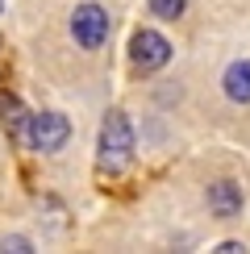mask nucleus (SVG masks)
Here are the masks:
<instances>
[{"label": "nucleus", "instance_id": "obj_11", "mask_svg": "<svg viewBox=\"0 0 250 254\" xmlns=\"http://www.w3.org/2000/svg\"><path fill=\"white\" fill-rule=\"evenodd\" d=\"M0 8H4V0H0Z\"/></svg>", "mask_w": 250, "mask_h": 254}, {"label": "nucleus", "instance_id": "obj_8", "mask_svg": "<svg viewBox=\"0 0 250 254\" xmlns=\"http://www.w3.org/2000/svg\"><path fill=\"white\" fill-rule=\"evenodd\" d=\"M184 8H188V0H150V13H154V17H163V21L184 17Z\"/></svg>", "mask_w": 250, "mask_h": 254}, {"label": "nucleus", "instance_id": "obj_9", "mask_svg": "<svg viewBox=\"0 0 250 254\" xmlns=\"http://www.w3.org/2000/svg\"><path fill=\"white\" fill-rule=\"evenodd\" d=\"M0 250H17V254H25L29 242H25V238H4V242H0Z\"/></svg>", "mask_w": 250, "mask_h": 254}, {"label": "nucleus", "instance_id": "obj_3", "mask_svg": "<svg viewBox=\"0 0 250 254\" xmlns=\"http://www.w3.org/2000/svg\"><path fill=\"white\" fill-rule=\"evenodd\" d=\"M109 34H113V21L100 4H75V13H71V38L83 50H100L109 42Z\"/></svg>", "mask_w": 250, "mask_h": 254}, {"label": "nucleus", "instance_id": "obj_4", "mask_svg": "<svg viewBox=\"0 0 250 254\" xmlns=\"http://www.w3.org/2000/svg\"><path fill=\"white\" fill-rule=\"evenodd\" d=\"M25 129H29V146H34L38 154L62 150V146H67V137H71V125H67L62 113H34Z\"/></svg>", "mask_w": 250, "mask_h": 254}, {"label": "nucleus", "instance_id": "obj_2", "mask_svg": "<svg viewBox=\"0 0 250 254\" xmlns=\"http://www.w3.org/2000/svg\"><path fill=\"white\" fill-rule=\"evenodd\" d=\"M129 63L138 75H154L159 67L171 63V42H167L159 29H138L129 38Z\"/></svg>", "mask_w": 250, "mask_h": 254}, {"label": "nucleus", "instance_id": "obj_7", "mask_svg": "<svg viewBox=\"0 0 250 254\" xmlns=\"http://www.w3.org/2000/svg\"><path fill=\"white\" fill-rule=\"evenodd\" d=\"M0 121H4L13 133L21 129V121H25V109H21V100L13 96V92H4V88H0Z\"/></svg>", "mask_w": 250, "mask_h": 254}, {"label": "nucleus", "instance_id": "obj_10", "mask_svg": "<svg viewBox=\"0 0 250 254\" xmlns=\"http://www.w3.org/2000/svg\"><path fill=\"white\" fill-rule=\"evenodd\" d=\"M217 250H221V254H238V250H246V246H242V242H221Z\"/></svg>", "mask_w": 250, "mask_h": 254}, {"label": "nucleus", "instance_id": "obj_5", "mask_svg": "<svg viewBox=\"0 0 250 254\" xmlns=\"http://www.w3.org/2000/svg\"><path fill=\"white\" fill-rule=\"evenodd\" d=\"M208 208H213L217 217H238L242 213V188L234 184V179H217L213 188H208Z\"/></svg>", "mask_w": 250, "mask_h": 254}, {"label": "nucleus", "instance_id": "obj_1", "mask_svg": "<svg viewBox=\"0 0 250 254\" xmlns=\"http://www.w3.org/2000/svg\"><path fill=\"white\" fill-rule=\"evenodd\" d=\"M129 158H133V129H129V121H125V113L113 109V113H104V121H100L96 163H100V171L121 175L125 167H129Z\"/></svg>", "mask_w": 250, "mask_h": 254}, {"label": "nucleus", "instance_id": "obj_6", "mask_svg": "<svg viewBox=\"0 0 250 254\" xmlns=\"http://www.w3.org/2000/svg\"><path fill=\"white\" fill-rule=\"evenodd\" d=\"M225 96L234 100V104H250V59H238V63H229L225 67Z\"/></svg>", "mask_w": 250, "mask_h": 254}]
</instances>
